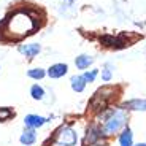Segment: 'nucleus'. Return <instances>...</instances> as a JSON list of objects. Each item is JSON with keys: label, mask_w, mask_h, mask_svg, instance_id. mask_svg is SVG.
<instances>
[{"label": "nucleus", "mask_w": 146, "mask_h": 146, "mask_svg": "<svg viewBox=\"0 0 146 146\" xmlns=\"http://www.w3.org/2000/svg\"><path fill=\"white\" fill-rule=\"evenodd\" d=\"M3 26L10 29L11 33H18L19 36H26L33 33L32 30L35 29V22L30 16L26 13H16L11 18H7L3 21Z\"/></svg>", "instance_id": "f257e3e1"}, {"label": "nucleus", "mask_w": 146, "mask_h": 146, "mask_svg": "<svg viewBox=\"0 0 146 146\" xmlns=\"http://www.w3.org/2000/svg\"><path fill=\"white\" fill-rule=\"evenodd\" d=\"M125 121H127V114H125L124 110H113L111 114L105 119V124H103L105 135H113V133L119 132L125 125Z\"/></svg>", "instance_id": "f03ea898"}, {"label": "nucleus", "mask_w": 146, "mask_h": 146, "mask_svg": "<svg viewBox=\"0 0 146 146\" xmlns=\"http://www.w3.org/2000/svg\"><path fill=\"white\" fill-rule=\"evenodd\" d=\"M54 140H56V145L57 146H76L78 133L70 125H62V127L56 132Z\"/></svg>", "instance_id": "7ed1b4c3"}, {"label": "nucleus", "mask_w": 146, "mask_h": 146, "mask_svg": "<svg viewBox=\"0 0 146 146\" xmlns=\"http://www.w3.org/2000/svg\"><path fill=\"white\" fill-rule=\"evenodd\" d=\"M46 122H48V117L38 116V114H27V116L24 117V125H26L27 129H33V130L40 129L41 125H44Z\"/></svg>", "instance_id": "20e7f679"}, {"label": "nucleus", "mask_w": 146, "mask_h": 146, "mask_svg": "<svg viewBox=\"0 0 146 146\" xmlns=\"http://www.w3.org/2000/svg\"><path fill=\"white\" fill-rule=\"evenodd\" d=\"M18 51L21 52L22 56H26L29 59H33L38 52L41 51V44L38 43H29V44H19Z\"/></svg>", "instance_id": "39448f33"}, {"label": "nucleus", "mask_w": 146, "mask_h": 146, "mask_svg": "<svg viewBox=\"0 0 146 146\" xmlns=\"http://www.w3.org/2000/svg\"><path fill=\"white\" fill-rule=\"evenodd\" d=\"M67 72H68L67 64H54V65H51L48 68L46 75L49 78H52V80H57V78H62L64 75H67Z\"/></svg>", "instance_id": "423d86ee"}, {"label": "nucleus", "mask_w": 146, "mask_h": 146, "mask_svg": "<svg viewBox=\"0 0 146 146\" xmlns=\"http://www.w3.org/2000/svg\"><path fill=\"white\" fill-rule=\"evenodd\" d=\"M19 141L24 146L33 145V143L36 141V132L33 130V129H26V130L21 133V137H19Z\"/></svg>", "instance_id": "0eeeda50"}, {"label": "nucleus", "mask_w": 146, "mask_h": 146, "mask_svg": "<svg viewBox=\"0 0 146 146\" xmlns=\"http://www.w3.org/2000/svg\"><path fill=\"white\" fill-rule=\"evenodd\" d=\"M70 86L75 92H83L86 89V81H84L83 75H75L70 78Z\"/></svg>", "instance_id": "6e6552de"}, {"label": "nucleus", "mask_w": 146, "mask_h": 146, "mask_svg": "<svg viewBox=\"0 0 146 146\" xmlns=\"http://www.w3.org/2000/svg\"><path fill=\"white\" fill-rule=\"evenodd\" d=\"M125 108L135 110V111H146V99H132L124 103Z\"/></svg>", "instance_id": "1a4fd4ad"}, {"label": "nucleus", "mask_w": 146, "mask_h": 146, "mask_svg": "<svg viewBox=\"0 0 146 146\" xmlns=\"http://www.w3.org/2000/svg\"><path fill=\"white\" fill-rule=\"evenodd\" d=\"M119 146H133V133L129 127H125L119 135Z\"/></svg>", "instance_id": "9d476101"}, {"label": "nucleus", "mask_w": 146, "mask_h": 146, "mask_svg": "<svg viewBox=\"0 0 146 146\" xmlns=\"http://www.w3.org/2000/svg\"><path fill=\"white\" fill-rule=\"evenodd\" d=\"M100 41H102L105 46H113V48H124L125 43L121 38H114V36L111 35H103L102 38H100Z\"/></svg>", "instance_id": "9b49d317"}, {"label": "nucleus", "mask_w": 146, "mask_h": 146, "mask_svg": "<svg viewBox=\"0 0 146 146\" xmlns=\"http://www.w3.org/2000/svg\"><path fill=\"white\" fill-rule=\"evenodd\" d=\"M94 62V59L91 57V56H88V54H81V56H78L76 59H75V65H76V68H80V70H86V68H89V65Z\"/></svg>", "instance_id": "f8f14e48"}, {"label": "nucleus", "mask_w": 146, "mask_h": 146, "mask_svg": "<svg viewBox=\"0 0 146 146\" xmlns=\"http://www.w3.org/2000/svg\"><path fill=\"white\" fill-rule=\"evenodd\" d=\"M103 135H105V132H103L100 127H91L88 130V137H86V138H88L89 143H92V145H94V143H97V140L102 138Z\"/></svg>", "instance_id": "ddd939ff"}, {"label": "nucleus", "mask_w": 146, "mask_h": 146, "mask_svg": "<svg viewBox=\"0 0 146 146\" xmlns=\"http://www.w3.org/2000/svg\"><path fill=\"white\" fill-rule=\"evenodd\" d=\"M30 97L33 100H43L44 99V89L38 84H33L32 88H30Z\"/></svg>", "instance_id": "4468645a"}, {"label": "nucleus", "mask_w": 146, "mask_h": 146, "mask_svg": "<svg viewBox=\"0 0 146 146\" xmlns=\"http://www.w3.org/2000/svg\"><path fill=\"white\" fill-rule=\"evenodd\" d=\"M11 117H15V111L10 106H0V122H7Z\"/></svg>", "instance_id": "2eb2a0df"}, {"label": "nucleus", "mask_w": 146, "mask_h": 146, "mask_svg": "<svg viewBox=\"0 0 146 146\" xmlns=\"http://www.w3.org/2000/svg\"><path fill=\"white\" fill-rule=\"evenodd\" d=\"M27 76L32 78V80H43L46 76V72L43 68H32L27 72Z\"/></svg>", "instance_id": "dca6fc26"}, {"label": "nucleus", "mask_w": 146, "mask_h": 146, "mask_svg": "<svg viewBox=\"0 0 146 146\" xmlns=\"http://www.w3.org/2000/svg\"><path fill=\"white\" fill-rule=\"evenodd\" d=\"M97 75H99V70H91V72H84L83 78H84L86 83H94L95 78H97Z\"/></svg>", "instance_id": "f3484780"}, {"label": "nucleus", "mask_w": 146, "mask_h": 146, "mask_svg": "<svg viewBox=\"0 0 146 146\" xmlns=\"http://www.w3.org/2000/svg\"><path fill=\"white\" fill-rule=\"evenodd\" d=\"M108 67H110V65H106V68L102 72V80L105 81V83H108V81L111 80V76H113V75H111V70H110Z\"/></svg>", "instance_id": "a211bd4d"}, {"label": "nucleus", "mask_w": 146, "mask_h": 146, "mask_svg": "<svg viewBox=\"0 0 146 146\" xmlns=\"http://www.w3.org/2000/svg\"><path fill=\"white\" fill-rule=\"evenodd\" d=\"M133 146H146V143H137V145H133Z\"/></svg>", "instance_id": "6ab92c4d"}, {"label": "nucleus", "mask_w": 146, "mask_h": 146, "mask_svg": "<svg viewBox=\"0 0 146 146\" xmlns=\"http://www.w3.org/2000/svg\"><path fill=\"white\" fill-rule=\"evenodd\" d=\"M68 2H73V0H68Z\"/></svg>", "instance_id": "aec40b11"}]
</instances>
